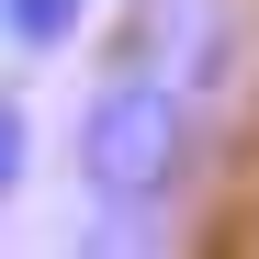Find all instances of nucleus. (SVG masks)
Masks as SVG:
<instances>
[{
    "label": "nucleus",
    "instance_id": "nucleus-1",
    "mask_svg": "<svg viewBox=\"0 0 259 259\" xmlns=\"http://www.w3.org/2000/svg\"><path fill=\"white\" fill-rule=\"evenodd\" d=\"M192 169V91H169V79H113V91L79 113V181H91L113 214H147L181 192Z\"/></svg>",
    "mask_w": 259,
    "mask_h": 259
},
{
    "label": "nucleus",
    "instance_id": "nucleus-2",
    "mask_svg": "<svg viewBox=\"0 0 259 259\" xmlns=\"http://www.w3.org/2000/svg\"><path fill=\"white\" fill-rule=\"evenodd\" d=\"M102 0H0V46H23V57H68L79 34H91Z\"/></svg>",
    "mask_w": 259,
    "mask_h": 259
},
{
    "label": "nucleus",
    "instance_id": "nucleus-3",
    "mask_svg": "<svg viewBox=\"0 0 259 259\" xmlns=\"http://www.w3.org/2000/svg\"><path fill=\"white\" fill-rule=\"evenodd\" d=\"M23 169H34V113H23L12 91H0V203L23 192Z\"/></svg>",
    "mask_w": 259,
    "mask_h": 259
}]
</instances>
